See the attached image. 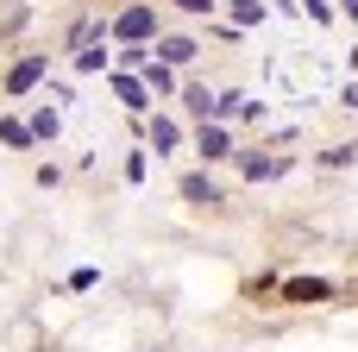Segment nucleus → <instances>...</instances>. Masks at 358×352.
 <instances>
[{
	"mask_svg": "<svg viewBox=\"0 0 358 352\" xmlns=\"http://www.w3.org/2000/svg\"><path fill=\"white\" fill-rule=\"evenodd\" d=\"M151 31H157V13H151V6H126V13L113 19V38H120V44H151Z\"/></svg>",
	"mask_w": 358,
	"mask_h": 352,
	"instance_id": "obj_1",
	"label": "nucleus"
},
{
	"mask_svg": "<svg viewBox=\"0 0 358 352\" xmlns=\"http://www.w3.org/2000/svg\"><path fill=\"white\" fill-rule=\"evenodd\" d=\"M195 151L214 164V157H233V139H227V126L220 120H201V132H195Z\"/></svg>",
	"mask_w": 358,
	"mask_h": 352,
	"instance_id": "obj_2",
	"label": "nucleus"
},
{
	"mask_svg": "<svg viewBox=\"0 0 358 352\" xmlns=\"http://www.w3.org/2000/svg\"><path fill=\"white\" fill-rule=\"evenodd\" d=\"M138 82H145L157 101H170V94H176V69H170L164 57H145V76H138Z\"/></svg>",
	"mask_w": 358,
	"mask_h": 352,
	"instance_id": "obj_3",
	"label": "nucleus"
},
{
	"mask_svg": "<svg viewBox=\"0 0 358 352\" xmlns=\"http://www.w3.org/2000/svg\"><path fill=\"white\" fill-rule=\"evenodd\" d=\"M113 94H120V101H126L132 113H145V107H151V88H145V82H138L132 69H113Z\"/></svg>",
	"mask_w": 358,
	"mask_h": 352,
	"instance_id": "obj_4",
	"label": "nucleus"
},
{
	"mask_svg": "<svg viewBox=\"0 0 358 352\" xmlns=\"http://www.w3.org/2000/svg\"><path fill=\"white\" fill-rule=\"evenodd\" d=\"M38 76H44V57L13 63V69H6V101H13V94H25V88H38Z\"/></svg>",
	"mask_w": 358,
	"mask_h": 352,
	"instance_id": "obj_5",
	"label": "nucleus"
},
{
	"mask_svg": "<svg viewBox=\"0 0 358 352\" xmlns=\"http://www.w3.org/2000/svg\"><path fill=\"white\" fill-rule=\"evenodd\" d=\"M195 50H201L195 38H157V57H164L170 69H182V63H195Z\"/></svg>",
	"mask_w": 358,
	"mask_h": 352,
	"instance_id": "obj_6",
	"label": "nucleus"
},
{
	"mask_svg": "<svg viewBox=\"0 0 358 352\" xmlns=\"http://www.w3.org/2000/svg\"><path fill=\"white\" fill-rule=\"evenodd\" d=\"M283 296H289V302H321V296H334V283H321V277H296V283H283Z\"/></svg>",
	"mask_w": 358,
	"mask_h": 352,
	"instance_id": "obj_7",
	"label": "nucleus"
},
{
	"mask_svg": "<svg viewBox=\"0 0 358 352\" xmlns=\"http://www.w3.org/2000/svg\"><path fill=\"white\" fill-rule=\"evenodd\" d=\"M0 145H6V151H25V145H38V139H31V126H25V120H13V113H6V120H0Z\"/></svg>",
	"mask_w": 358,
	"mask_h": 352,
	"instance_id": "obj_8",
	"label": "nucleus"
},
{
	"mask_svg": "<svg viewBox=\"0 0 358 352\" xmlns=\"http://www.w3.org/2000/svg\"><path fill=\"white\" fill-rule=\"evenodd\" d=\"M145 132H151V151H176V139H182V126H176V120H164V113H157Z\"/></svg>",
	"mask_w": 358,
	"mask_h": 352,
	"instance_id": "obj_9",
	"label": "nucleus"
},
{
	"mask_svg": "<svg viewBox=\"0 0 358 352\" xmlns=\"http://www.w3.org/2000/svg\"><path fill=\"white\" fill-rule=\"evenodd\" d=\"M76 69H82V76L107 69V44H82V50H76Z\"/></svg>",
	"mask_w": 358,
	"mask_h": 352,
	"instance_id": "obj_10",
	"label": "nucleus"
},
{
	"mask_svg": "<svg viewBox=\"0 0 358 352\" xmlns=\"http://www.w3.org/2000/svg\"><path fill=\"white\" fill-rule=\"evenodd\" d=\"M182 195H189V202H201V208H208V202H220V189H214L208 176H182Z\"/></svg>",
	"mask_w": 358,
	"mask_h": 352,
	"instance_id": "obj_11",
	"label": "nucleus"
},
{
	"mask_svg": "<svg viewBox=\"0 0 358 352\" xmlns=\"http://www.w3.org/2000/svg\"><path fill=\"white\" fill-rule=\"evenodd\" d=\"M233 19L239 25H264V0H233Z\"/></svg>",
	"mask_w": 358,
	"mask_h": 352,
	"instance_id": "obj_12",
	"label": "nucleus"
},
{
	"mask_svg": "<svg viewBox=\"0 0 358 352\" xmlns=\"http://www.w3.org/2000/svg\"><path fill=\"white\" fill-rule=\"evenodd\" d=\"M182 107H189V113H201V120H214V94H208V88H189V94H182Z\"/></svg>",
	"mask_w": 358,
	"mask_h": 352,
	"instance_id": "obj_13",
	"label": "nucleus"
},
{
	"mask_svg": "<svg viewBox=\"0 0 358 352\" xmlns=\"http://www.w3.org/2000/svg\"><path fill=\"white\" fill-rule=\"evenodd\" d=\"M277 170H283L277 157H245V176H252V183H264V176H277Z\"/></svg>",
	"mask_w": 358,
	"mask_h": 352,
	"instance_id": "obj_14",
	"label": "nucleus"
},
{
	"mask_svg": "<svg viewBox=\"0 0 358 352\" xmlns=\"http://www.w3.org/2000/svg\"><path fill=\"white\" fill-rule=\"evenodd\" d=\"M101 31H107V25H94V19H82V25H76V31H69V44H76V50H82V44H94V38H101Z\"/></svg>",
	"mask_w": 358,
	"mask_h": 352,
	"instance_id": "obj_15",
	"label": "nucleus"
},
{
	"mask_svg": "<svg viewBox=\"0 0 358 352\" xmlns=\"http://www.w3.org/2000/svg\"><path fill=\"white\" fill-rule=\"evenodd\" d=\"M50 132H57V107H44V113L31 120V139H50Z\"/></svg>",
	"mask_w": 358,
	"mask_h": 352,
	"instance_id": "obj_16",
	"label": "nucleus"
},
{
	"mask_svg": "<svg viewBox=\"0 0 358 352\" xmlns=\"http://www.w3.org/2000/svg\"><path fill=\"white\" fill-rule=\"evenodd\" d=\"M170 6H182V13H195V19H208V13H214V0H170Z\"/></svg>",
	"mask_w": 358,
	"mask_h": 352,
	"instance_id": "obj_17",
	"label": "nucleus"
},
{
	"mask_svg": "<svg viewBox=\"0 0 358 352\" xmlns=\"http://www.w3.org/2000/svg\"><path fill=\"white\" fill-rule=\"evenodd\" d=\"M302 13H315V19H334V6H327V0H302Z\"/></svg>",
	"mask_w": 358,
	"mask_h": 352,
	"instance_id": "obj_18",
	"label": "nucleus"
},
{
	"mask_svg": "<svg viewBox=\"0 0 358 352\" xmlns=\"http://www.w3.org/2000/svg\"><path fill=\"white\" fill-rule=\"evenodd\" d=\"M340 6H346V13H352V19H358V0H340Z\"/></svg>",
	"mask_w": 358,
	"mask_h": 352,
	"instance_id": "obj_19",
	"label": "nucleus"
}]
</instances>
